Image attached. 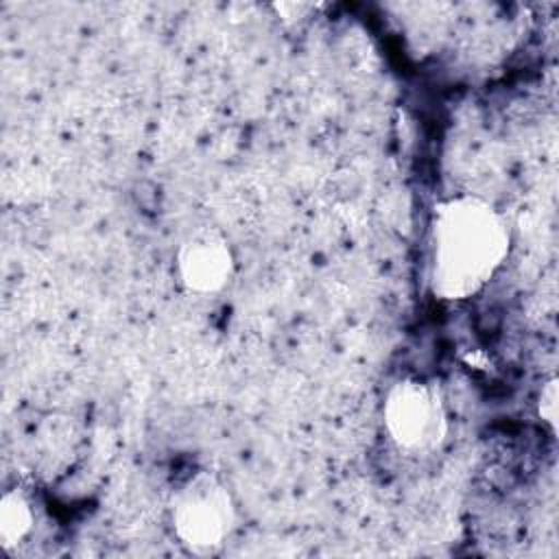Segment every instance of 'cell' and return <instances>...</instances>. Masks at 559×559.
<instances>
[{
  "mask_svg": "<svg viewBox=\"0 0 559 559\" xmlns=\"http://www.w3.org/2000/svg\"><path fill=\"white\" fill-rule=\"evenodd\" d=\"M511 249L504 216L489 201L459 194L435 205L428 227V288L441 301L478 295Z\"/></svg>",
  "mask_w": 559,
  "mask_h": 559,
  "instance_id": "1",
  "label": "cell"
},
{
  "mask_svg": "<svg viewBox=\"0 0 559 559\" xmlns=\"http://www.w3.org/2000/svg\"><path fill=\"white\" fill-rule=\"evenodd\" d=\"M170 526L190 555H218L236 528L231 491L212 472L192 474L170 500Z\"/></svg>",
  "mask_w": 559,
  "mask_h": 559,
  "instance_id": "2",
  "label": "cell"
},
{
  "mask_svg": "<svg viewBox=\"0 0 559 559\" xmlns=\"http://www.w3.org/2000/svg\"><path fill=\"white\" fill-rule=\"evenodd\" d=\"M382 421L389 439L406 452H435L448 437L441 389L424 378H400L384 395Z\"/></svg>",
  "mask_w": 559,
  "mask_h": 559,
  "instance_id": "3",
  "label": "cell"
},
{
  "mask_svg": "<svg viewBox=\"0 0 559 559\" xmlns=\"http://www.w3.org/2000/svg\"><path fill=\"white\" fill-rule=\"evenodd\" d=\"M177 277L192 295L223 290L236 271V255L229 240L216 229H197L186 236L175 258Z\"/></svg>",
  "mask_w": 559,
  "mask_h": 559,
  "instance_id": "4",
  "label": "cell"
},
{
  "mask_svg": "<svg viewBox=\"0 0 559 559\" xmlns=\"http://www.w3.org/2000/svg\"><path fill=\"white\" fill-rule=\"evenodd\" d=\"M35 526V511L22 489H9L0 500V546L15 550L31 535Z\"/></svg>",
  "mask_w": 559,
  "mask_h": 559,
  "instance_id": "5",
  "label": "cell"
},
{
  "mask_svg": "<svg viewBox=\"0 0 559 559\" xmlns=\"http://www.w3.org/2000/svg\"><path fill=\"white\" fill-rule=\"evenodd\" d=\"M537 417L555 435L559 428V378H548L537 395Z\"/></svg>",
  "mask_w": 559,
  "mask_h": 559,
  "instance_id": "6",
  "label": "cell"
}]
</instances>
